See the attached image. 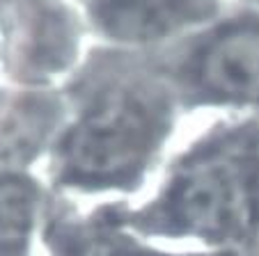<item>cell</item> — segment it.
I'll use <instances>...</instances> for the list:
<instances>
[{
  "label": "cell",
  "mask_w": 259,
  "mask_h": 256,
  "mask_svg": "<svg viewBox=\"0 0 259 256\" xmlns=\"http://www.w3.org/2000/svg\"><path fill=\"white\" fill-rule=\"evenodd\" d=\"M152 140L145 110L128 98H110L69 135L64 160L78 179L113 181L142 163Z\"/></svg>",
  "instance_id": "6da1fadb"
},
{
  "label": "cell",
  "mask_w": 259,
  "mask_h": 256,
  "mask_svg": "<svg viewBox=\"0 0 259 256\" xmlns=\"http://www.w3.org/2000/svg\"><path fill=\"white\" fill-rule=\"evenodd\" d=\"M172 208L184 227L209 238L236 236L252 218L243 174L225 160L193 167L177 185Z\"/></svg>",
  "instance_id": "7a4b0ae2"
},
{
  "label": "cell",
  "mask_w": 259,
  "mask_h": 256,
  "mask_svg": "<svg viewBox=\"0 0 259 256\" xmlns=\"http://www.w3.org/2000/svg\"><path fill=\"white\" fill-rule=\"evenodd\" d=\"M200 78L213 94L259 101V28H234L215 39L200 60Z\"/></svg>",
  "instance_id": "3957f363"
},
{
  "label": "cell",
  "mask_w": 259,
  "mask_h": 256,
  "mask_svg": "<svg viewBox=\"0 0 259 256\" xmlns=\"http://www.w3.org/2000/svg\"><path fill=\"white\" fill-rule=\"evenodd\" d=\"M204 0H97L101 28L124 41H154L202 14Z\"/></svg>",
  "instance_id": "277c9868"
},
{
  "label": "cell",
  "mask_w": 259,
  "mask_h": 256,
  "mask_svg": "<svg viewBox=\"0 0 259 256\" xmlns=\"http://www.w3.org/2000/svg\"><path fill=\"white\" fill-rule=\"evenodd\" d=\"M37 197L21 179H0V247H16L28 238L34 222Z\"/></svg>",
  "instance_id": "5b68a950"
}]
</instances>
